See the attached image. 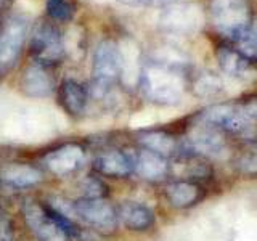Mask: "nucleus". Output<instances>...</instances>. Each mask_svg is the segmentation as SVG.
Listing matches in <instances>:
<instances>
[{
	"label": "nucleus",
	"mask_w": 257,
	"mask_h": 241,
	"mask_svg": "<svg viewBox=\"0 0 257 241\" xmlns=\"http://www.w3.org/2000/svg\"><path fill=\"white\" fill-rule=\"evenodd\" d=\"M140 87L150 101L171 106L182 100L187 88V76L179 61L156 58L142 69Z\"/></svg>",
	"instance_id": "1"
},
{
	"label": "nucleus",
	"mask_w": 257,
	"mask_h": 241,
	"mask_svg": "<svg viewBox=\"0 0 257 241\" xmlns=\"http://www.w3.org/2000/svg\"><path fill=\"white\" fill-rule=\"evenodd\" d=\"M207 15L217 34L233 44H236L254 24L251 0H209Z\"/></svg>",
	"instance_id": "2"
},
{
	"label": "nucleus",
	"mask_w": 257,
	"mask_h": 241,
	"mask_svg": "<svg viewBox=\"0 0 257 241\" xmlns=\"http://www.w3.org/2000/svg\"><path fill=\"white\" fill-rule=\"evenodd\" d=\"M122 69L120 50L112 40H101L96 45L92 61V82L90 92L95 98L106 95L117 82Z\"/></svg>",
	"instance_id": "3"
},
{
	"label": "nucleus",
	"mask_w": 257,
	"mask_h": 241,
	"mask_svg": "<svg viewBox=\"0 0 257 241\" xmlns=\"http://www.w3.org/2000/svg\"><path fill=\"white\" fill-rule=\"evenodd\" d=\"M198 120L214 126L225 135L247 139L252 134V119L246 114L241 103H219L199 112Z\"/></svg>",
	"instance_id": "4"
},
{
	"label": "nucleus",
	"mask_w": 257,
	"mask_h": 241,
	"mask_svg": "<svg viewBox=\"0 0 257 241\" xmlns=\"http://www.w3.org/2000/svg\"><path fill=\"white\" fill-rule=\"evenodd\" d=\"M29 48L31 55L36 60L34 63L42 64V66L60 63L66 55L64 39L60 29L48 21H39L34 26L29 40Z\"/></svg>",
	"instance_id": "5"
},
{
	"label": "nucleus",
	"mask_w": 257,
	"mask_h": 241,
	"mask_svg": "<svg viewBox=\"0 0 257 241\" xmlns=\"http://www.w3.org/2000/svg\"><path fill=\"white\" fill-rule=\"evenodd\" d=\"M29 34V20L23 15H13L0 29V72L12 71L20 60Z\"/></svg>",
	"instance_id": "6"
},
{
	"label": "nucleus",
	"mask_w": 257,
	"mask_h": 241,
	"mask_svg": "<svg viewBox=\"0 0 257 241\" xmlns=\"http://www.w3.org/2000/svg\"><path fill=\"white\" fill-rule=\"evenodd\" d=\"M185 151L204 159H223L228 155V143L219 129L198 120L185 140Z\"/></svg>",
	"instance_id": "7"
},
{
	"label": "nucleus",
	"mask_w": 257,
	"mask_h": 241,
	"mask_svg": "<svg viewBox=\"0 0 257 241\" xmlns=\"http://www.w3.org/2000/svg\"><path fill=\"white\" fill-rule=\"evenodd\" d=\"M76 215L101 233H112L117 227V212L103 198H80L74 203Z\"/></svg>",
	"instance_id": "8"
},
{
	"label": "nucleus",
	"mask_w": 257,
	"mask_h": 241,
	"mask_svg": "<svg viewBox=\"0 0 257 241\" xmlns=\"http://www.w3.org/2000/svg\"><path fill=\"white\" fill-rule=\"evenodd\" d=\"M201 23H203V18H201L199 8L191 4H171L161 15V26L175 34L196 32Z\"/></svg>",
	"instance_id": "9"
},
{
	"label": "nucleus",
	"mask_w": 257,
	"mask_h": 241,
	"mask_svg": "<svg viewBox=\"0 0 257 241\" xmlns=\"http://www.w3.org/2000/svg\"><path fill=\"white\" fill-rule=\"evenodd\" d=\"M217 63L227 76L236 80H252L257 77V61L251 60L238 48L220 45L215 52Z\"/></svg>",
	"instance_id": "10"
},
{
	"label": "nucleus",
	"mask_w": 257,
	"mask_h": 241,
	"mask_svg": "<svg viewBox=\"0 0 257 241\" xmlns=\"http://www.w3.org/2000/svg\"><path fill=\"white\" fill-rule=\"evenodd\" d=\"M84 161V150L77 143H66L63 147L50 151L44 158L47 169L52 174L64 177L76 172Z\"/></svg>",
	"instance_id": "11"
},
{
	"label": "nucleus",
	"mask_w": 257,
	"mask_h": 241,
	"mask_svg": "<svg viewBox=\"0 0 257 241\" xmlns=\"http://www.w3.org/2000/svg\"><path fill=\"white\" fill-rule=\"evenodd\" d=\"M21 90L32 98H45L50 96L55 90V80L48 72L47 66L39 63H32L24 69L20 79Z\"/></svg>",
	"instance_id": "12"
},
{
	"label": "nucleus",
	"mask_w": 257,
	"mask_h": 241,
	"mask_svg": "<svg viewBox=\"0 0 257 241\" xmlns=\"http://www.w3.org/2000/svg\"><path fill=\"white\" fill-rule=\"evenodd\" d=\"M132 159H134V171L145 180L159 182L169 172L167 159L153 151L140 150L139 153L132 155Z\"/></svg>",
	"instance_id": "13"
},
{
	"label": "nucleus",
	"mask_w": 257,
	"mask_h": 241,
	"mask_svg": "<svg viewBox=\"0 0 257 241\" xmlns=\"http://www.w3.org/2000/svg\"><path fill=\"white\" fill-rule=\"evenodd\" d=\"M117 219L122 222L128 230L134 231H145L153 227L156 217L155 212L148 206L135 201H125L119 206Z\"/></svg>",
	"instance_id": "14"
},
{
	"label": "nucleus",
	"mask_w": 257,
	"mask_h": 241,
	"mask_svg": "<svg viewBox=\"0 0 257 241\" xmlns=\"http://www.w3.org/2000/svg\"><path fill=\"white\" fill-rule=\"evenodd\" d=\"M95 169L103 175L127 177L134 172V159L132 155H128L125 151H104L95 159Z\"/></svg>",
	"instance_id": "15"
},
{
	"label": "nucleus",
	"mask_w": 257,
	"mask_h": 241,
	"mask_svg": "<svg viewBox=\"0 0 257 241\" xmlns=\"http://www.w3.org/2000/svg\"><path fill=\"white\" fill-rule=\"evenodd\" d=\"M58 101L68 114L80 116L87 106L85 87L76 79H64L58 90Z\"/></svg>",
	"instance_id": "16"
},
{
	"label": "nucleus",
	"mask_w": 257,
	"mask_h": 241,
	"mask_svg": "<svg viewBox=\"0 0 257 241\" xmlns=\"http://www.w3.org/2000/svg\"><path fill=\"white\" fill-rule=\"evenodd\" d=\"M204 191L196 182L193 180H177L167 185L166 196L174 207L177 209H187L199 203L203 198Z\"/></svg>",
	"instance_id": "17"
},
{
	"label": "nucleus",
	"mask_w": 257,
	"mask_h": 241,
	"mask_svg": "<svg viewBox=\"0 0 257 241\" xmlns=\"http://www.w3.org/2000/svg\"><path fill=\"white\" fill-rule=\"evenodd\" d=\"M0 177H2V180L5 183L16 188L34 187V185L44 180V175L37 167L29 166V164H20V163L5 166L2 171H0Z\"/></svg>",
	"instance_id": "18"
},
{
	"label": "nucleus",
	"mask_w": 257,
	"mask_h": 241,
	"mask_svg": "<svg viewBox=\"0 0 257 241\" xmlns=\"http://www.w3.org/2000/svg\"><path fill=\"white\" fill-rule=\"evenodd\" d=\"M137 140L143 147V150L153 151L166 159L175 155V151L179 150L177 139L171 132L166 131H145L139 134V139Z\"/></svg>",
	"instance_id": "19"
},
{
	"label": "nucleus",
	"mask_w": 257,
	"mask_h": 241,
	"mask_svg": "<svg viewBox=\"0 0 257 241\" xmlns=\"http://www.w3.org/2000/svg\"><path fill=\"white\" fill-rule=\"evenodd\" d=\"M235 167L239 175L246 179L257 177V142L246 140L243 147L239 148L235 158Z\"/></svg>",
	"instance_id": "20"
},
{
	"label": "nucleus",
	"mask_w": 257,
	"mask_h": 241,
	"mask_svg": "<svg viewBox=\"0 0 257 241\" xmlns=\"http://www.w3.org/2000/svg\"><path fill=\"white\" fill-rule=\"evenodd\" d=\"M45 10L50 20L56 23H69L76 16V4L72 0H47Z\"/></svg>",
	"instance_id": "21"
},
{
	"label": "nucleus",
	"mask_w": 257,
	"mask_h": 241,
	"mask_svg": "<svg viewBox=\"0 0 257 241\" xmlns=\"http://www.w3.org/2000/svg\"><path fill=\"white\" fill-rule=\"evenodd\" d=\"M39 241H68V235L52 217H47L40 222L36 228H32Z\"/></svg>",
	"instance_id": "22"
},
{
	"label": "nucleus",
	"mask_w": 257,
	"mask_h": 241,
	"mask_svg": "<svg viewBox=\"0 0 257 241\" xmlns=\"http://www.w3.org/2000/svg\"><path fill=\"white\" fill-rule=\"evenodd\" d=\"M193 88L199 96H214L222 92V84L220 79L214 76L212 72H204V74L196 77V80L193 82Z\"/></svg>",
	"instance_id": "23"
},
{
	"label": "nucleus",
	"mask_w": 257,
	"mask_h": 241,
	"mask_svg": "<svg viewBox=\"0 0 257 241\" xmlns=\"http://www.w3.org/2000/svg\"><path fill=\"white\" fill-rule=\"evenodd\" d=\"M80 191H82V198H104L108 193V187L103 183V180L96 179V177H87L80 183Z\"/></svg>",
	"instance_id": "24"
},
{
	"label": "nucleus",
	"mask_w": 257,
	"mask_h": 241,
	"mask_svg": "<svg viewBox=\"0 0 257 241\" xmlns=\"http://www.w3.org/2000/svg\"><path fill=\"white\" fill-rule=\"evenodd\" d=\"M236 45L239 52H243L251 60L257 61V24H252V28L238 40Z\"/></svg>",
	"instance_id": "25"
},
{
	"label": "nucleus",
	"mask_w": 257,
	"mask_h": 241,
	"mask_svg": "<svg viewBox=\"0 0 257 241\" xmlns=\"http://www.w3.org/2000/svg\"><path fill=\"white\" fill-rule=\"evenodd\" d=\"M117 2L127 7H167L175 0H117Z\"/></svg>",
	"instance_id": "26"
},
{
	"label": "nucleus",
	"mask_w": 257,
	"mask_h": 241,
	"mask_svg": "<svg viewBox=\"0 0 257 241\" xmlns=\"http://www.w3.org/2000/svg\"><path fill=\"white\" fill-rule=\"evenodd\" d=\"M241 106L246 111V114L251 117L252 120H257V95L252 98H247L246 101L241 103Z\"/></svg>",
	"instance_id": "27"
},
{
	"label": "nucleus",
	"mask_w": 257,
	"mask_h": 241,
	"mask_svg": "<svg viewBox=\"0 0 257 241\" xmlns=\"http://www.w3.org/2000/svg\"><path fill=\"white\" fill-rule=\"evenodd\" d=\"M0 241H8L7 238H4V236H0Z\"/></svg>",
	"instance_id": "28"
}]
</instances>
